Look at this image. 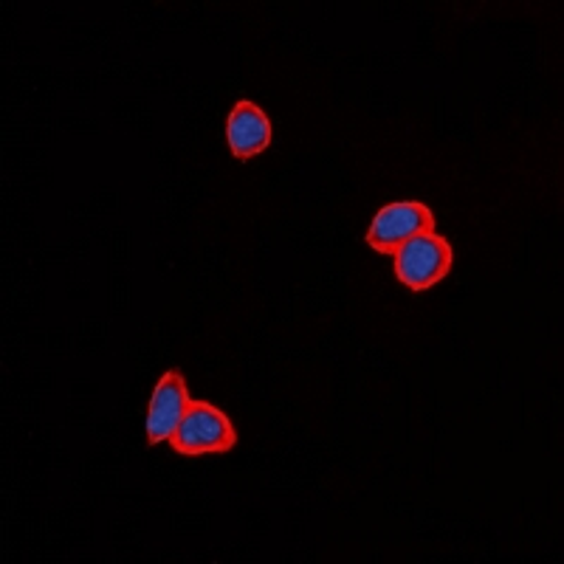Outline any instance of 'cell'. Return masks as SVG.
Masks as SVG:
<instances>
[{
    "instance_id": "cell-4",
    "label": "cell",
    "mask_w": 564,
    "mask_h": 564,
    "mask_svg": "<svg viewBox=\"0 0 564 564\" xmlns=\"http://www.w3.org/2000/svg\"><path fill=\"white\" fill-rule=\"evenodd\" d=\"M189 404H193V395H189L184 372H181L178 367L161 372V379L155 381L153 387V395H150L148 417H144V437H148V446H159V443L173 441V435L178 432Z\"/></svg>"
},
{
    "instance_id": "cell-1",
    "label": "cell",
    "mask_w": 564,
    "mask_h": 564,
    "mask_svg": "<svg viewBox=\"0 0 564 564\" xmlns=\"http://www.w3.org/2000/svg\"><path fill=\"white\" fill-rule=\"evenodd\" d=\"M238 426L220 406H215L212 401L193 398V404L186 410L184 421H181L170 446L184 457H204L226 455V452L238 446Z\"/></svg>"
},
{
    "instance_id": "cell-3",
    "label": "cell",
    "mask_w": 564,
    "mask_h": 564,
    "mask_svg": "<svg viewBox=\"0 0 564 564\" xmlns=\"http://www.w3.org/2000/svg\"><path fill=\"white\" fill-rule=\"evenodd\" d=\"M437 231V218L432 206L423 200H395L376 212L370 229L365 235V243L379 254L392 257L404 243H410L417 235Z\"/></svg>"
},
{
    "instance_id": "cell-2",
    "label": "cell",
    "mask_w": 564,
    "mask_h": 564,
    "mask_svg": "<svg viewBox=\"0 0 564 564\" xmlns=\"http://www.w3.org/2000/svg\"><path fill=\"white\" fill-rule=\"evenodd\" d=\"M452 263H455V249L441 231L417 235L392 254V271L398 282L410 291L435 289L437 282L449 276Z\"/></svg>"
},
{
    "instance_id": "cell-5",
    "label": "cell",
    "mask_w": 564,
    "mask_h": 564,
    "mask_svg": "<svg viewBox=\"0 0 564 564\" xmlns=\"http://www.w3.org/2000/svg\"><path fill=\"white\" fill-rule=\"evenodd\" d=\"M271 119L263 108L251 99H240L226 119V144L238 161H249L271 148Z\"/></svg>"
}]
</instances>
